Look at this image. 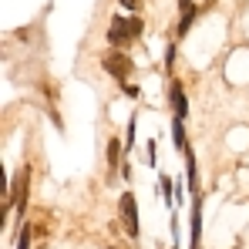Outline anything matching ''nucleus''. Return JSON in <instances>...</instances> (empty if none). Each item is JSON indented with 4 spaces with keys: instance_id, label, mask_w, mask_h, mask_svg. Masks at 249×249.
Returning a JSON list of instances; mask_svg holds the SVG:
<instances>
[{
    "instance_id": "1",
    "label": "nucleus",
    "mask_w": 249,
    "mask_h": 249,
    "mask_svg": "<svg viewBox=\"0 0 249 249\" xmlns=\"http://www.w3.org/2000/svg\"><path fill=\"white\" fill-rule=\"evenodd\" d=\"M138 34H142V20H122V17H115L111 27H108V41L111 44H128Z\"/></svg>"
},
{
    "instance_id": "2",
    "label": "nucleus",
    "mask_w": 249,
    "mask_h": 249,
    "mask_svg": "<svg viewBox=\"0 0 249 249\" xmlns=\"http://www.w3.org/2000/svg\"><path fill=\"white\" fill-rule=\"evenodd\" d=\"M105 71H111L115 78H124V74L131 71V61H128L124 54H108V57H105Z\"/></svg>"
},
{
    "instance_id": "3",
    "label": "nucleus",
    "mask_w": 249,
    "mask_h": 249,
    "mask_svg": "<svg viewBox=\"0 0 249 249\" xmlns=\"http://www.w3.org/2000/svg\"><path fill=\"white\" fill-rule=\"evenodd\" d=\"M122 215H124L128 232L138 236V215H135V199H131V196H122Z\"/></svg>"
},
{
    "instance_id": "4",
    "label": "nucleus",
    "mask_w": 249,
    "mask_h": 249,
    "mask_svg": "<svg viewBox=\"0 0 249 249\" xmlns=\"http://www.w3.org/2000/svg\"><path fill=\"white\" fill-rule=\"evenodd\" d=\"M175 108H178V115H185V98H182V91H175Z\"/></svg>"
},
{
    "instance_id": "5",
    "label": "nucleus",
    "mask_w": 249,
    "mask_h": 249,
    "mask_svg": "<svg viewBox=\"0 0 249 249\" xmlns=\"http://www.w3.org/2000/svg\"><path fill=\"white\" fill-rule=\"evenodd\" d=\"M124 7H138V0H122Z\"/></svg>"
}]
</instances>
